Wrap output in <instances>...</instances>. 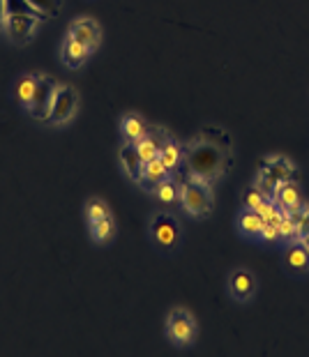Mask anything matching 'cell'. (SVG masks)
<instances>
[{"mask_svg": "<svg viewBox=\"0 0 309 357\" xmlns=\"http://www.w3.org/2000/svg\"><path fill=\"white\" fill-rule=\"evenodd\" d=\"M254 187H259V192L266 196V199H275V192H277V187H280V182L270 176L268 171L259 169V173H256V178H254Z\"/></svg>", "mask_w": 309, "mask_h": 357, "instance_id": "24", "label": "cell"}, {"mask_svg": "<svg viewBox=\"0 0 309 357\" xmlns=\"http://www.w3.org/2000/svg\"><path fill=\"white\" fill-rule=\"evenodd\" d=\"M284 261H286V265H289V270L298 272V275L309 272V249H307L305 242L298 240V242H293V245L286 247Z\"/></svg>", "mask_w": 309, "mask_h": 357, "instance_id": "17", "label": "cell"}, {"mask_svg": "<svg viewBox=\"0 0 309 357\" xmlns=\"http://www.w3.org/2000/svg\"><path fill=\"white\" fill-rule=\"evenodd\" d=\"M171 139L167 129H162V127H148V132L141 136V139L134 141V146H137V153L141 155L143 159V164L150 162V159H155V157H160V150L162 146Z\"/></svg>", "mask_w": 309, "mask_h": 357, "instance_id": "8", "label": "cell"}, {"mask_svg": "<svg viewBox=\"0 0 309 357\" xmlns=\"http://www.w3.org/2000/svg\"><path fill=\"white\" fill-rule=\"evenodd\" d=\"M77 109H79V93L77 90H74L72 86H58L56 97H54V106H51L47 123L54 125V127L67 125L74 116H77Z\"/></svg>", "mask_w": 309, "mask_h": 357, "instance_id": "5", "label": "cell"}, {"mask_svg": "<svg viewBox=\"0 0 309 357\" xmlns=\"http://www.w3.org/2000/svg\"><path fill=\"white\" fill-rule=\"evenodd\" d=\"M37 83H40V74H24V77L17 81V88H14V97H17V102L24 106V109H28V106L33 104Z\"/></svg>", "mask_w": 309, "mask_h": 357, "instance_id": "18", "label": "cell"}, {"mask_svg": "<svg viewBox=\"0 0 309 357\" xmlns=\"http://www.w3.org/2000/svg\"><path fill=\"white\" fill-rule=\"evenodd\" d=\"M5 3V14H28V17H37L40 21L49 19L42 10L30 3V0H3Z\"/></svg>", "mask_w": 309, "mask_h": 357, "instance_id": "23", "label": "cell"}, {"mask_svg": "<svg viewBox=\"0 0 309 357\" xmlns=\"http://www.w3.org/2000/svg\"><path fill=\"white\" fill-rule=\"evenodd\" d=\"M180 203H183L187 215L197 219H208L215 208V196L213 189H210V182L187 173V178L180 185Z\"/></svg>", "mask_w": 309, "mask_h": 357, "instance_id": "2", "label": "cell"}, {"mask_svg": "<svg viewBox=\"0 0 309 357\" xmlns=\"http://www.w3.org/2000/svg\"><path fill=\"white\" fill-rule=\"evenodd\" d=\"M233 164V139L220 127H203L190 143H185V166L190 176L213 185Z\"/></svg>", "mask_w": 309, "mask_h": 357, "instance_id": "1", "label": "cell"}, {"mask_svg": "<svg viewBox=\"0 0 309 357\" xmlns=\"http://www.w3.org/2000/svg\"><path fill=\"white\" fill-rule=\"evenodd\" d=\"M30 3L51 19V17H58L60 14V5H63V0H30Z\"/></svg>", "mask_w": 309, "mask_h": 357, "instance_id": "27", "label": "cell"}, {"mask_svg": "<svg viewBox=\"0 0 309 357\" xmlns=\"http://www.w3.org/2000/svg\"><path fill=\"white\" fill-rule=\"evenodd\" d=\"M67 35H72L74 40L84 44V47L90 53H93L97 47H100V42H102V30H100V26H97L95 19H88V17L74 19L72 26H70V33H67Z\"/></svg>", "mask_w": 309, "mask_h": 357, "instance_id": "9", "label": "cell"}, {"mask_svg": "<svg viewBox=\"0 0 309 357\" xmlns=\"http://www.w3.org/2000/svg\"><path fill=\"white\" fill-rule=\"evenodd\" d=\"M261 201H266V196L259 192V187H247L243 192V208L247 210H256L261 205Z\"/></svg>", "mask_w": 309, "mask_h": 357, "instance_id": "26", "label": "cell"}, {"mask_svg": "<svg viewBox=\"0 0 309 357\" xmlns=\"http://www.w3.org/2000/svg\"><path fill=\"white\" fill-rule=\"evenodd\" d=\"M167 178H171V173L169 169L164 166V162L160 157H155V159H150V162L143 164V173H141V180H139V185L143 192H150L153 194L155 192V187L160 185V182H164Z\"/></svg>", "mask_w": 309, "mask_h": 357, "instance_id": "12", "label": "cell"}, {"mask_svg": "<svg viewBox=\"0 0 309 357\" xmlns=\"http://www.w3.org/2000/svg\"><path fill=\"white\" fill-rule=\"evenodd\" d=\"M263 226H266V219H263L256 210H247L245 208L243 212H240V217H238L240 233H245V235H261Z\"/></svg>", "mask_w": 309, "mask_h": 357, "instance_id": "21", "label": "cell"}, {"mask_svg": "<svg viewBox=\"0 0 309 357\" xmlns=\"http://www.w3.org/2000/svg\"><path fill=\"white\" fill-rule=\"evenodd\" d=\"M229 293H231V298H236L238 302H247L256 293V277L250 270L236 268L229 275Z\"/></svg>", "mask_w": 309, "mask_h": 357, "instance_id": "10", "label": "cell"}, {"mask_svg": "<svg viewBox=\"0 0 309 357\" xmlns=\"http://www.w3.org/2000/svg\"><path fill=\"white\" fill-rule=\"evenodd\" d=\"M261 238L263 240H277V238H280V229H277L275 224H266V226H263V231H261Z\"/></svg>", "mask_w": 309, "mask_h": 357, "instance_id": "29", "label": "cell"}, {"mask_svg": "<svg viewBox=\"0 0 309 357\" xmlns=\"http://www.w3.org/2000/svg\"><path fill=\"white\" fill-rule=\"evenodd\" d=\"M111 212H109V205L100 201V199H90L86 203V217H88V222H97V219H102V217H109Z\"/></svg>", "mask_w": 309, "mask_h": 357, "instance_id": "25", "label": "cell"}, {"mask_svg": "<svg viewBox=\"0 0 309 357\" xmlns=\"http://www.w3.org/2000/svg\"><path fill=\"white\" fill-rule=\"evenodd\" d=\"M88 53L90 51L84 47V44L74 40L72 35H67L63 42V49H60V58H63V63L70 67V70H79V67L86 63Z\"/></svg>", "mask_w": 309, "mask_h": 357, "instance_id": "16", "label": "cell"}, {"mask_svg": "<svg viewBox=\"0 0 309 357\" xmlns=\"http://www.w3.org/2000/svg\"><path fill=\"white\" fill-rule=\"evenodd\" d=\"M160 159L164 162V166L169 169L171 176L176 178L180 169H187V166H185V143H178L171 136V139L164 143L162 150H160Z\"/></svg>", "mask_w": 309, "mask_h": 357, "instance_id": "13", "label": "cell"}, {"mask_svg": "<svg viewBox=\"0 0 309 357\" xmlns=\"http://www.w3.org/2000/svg\"><path fill=\"white\" fill-rule=\"evenodd\" d=\"M37 26H40V19L37 17H28V14H7L3 30H5V35L10 37V42L24 47V44L30 42V37L35 35Z\"/></svg>", "mask_w": 309, "mask_h": 357, "instance_id": "7", "label": "cell"}, {"mask_svg": "<svg viewBox=\"0 0 309 357\" xmlns=\"http://www.w3.org/2000/svg\"><path fill=\"white\" fill-rule=\"evenodd\" d=\"M261 169L268 171L277 182H286V180H298V171L293 166L291 159H286L282 155H275V157H268L261 162Z\"/></svg>", "mask_w": 309, "mask_h": 357, "instance_id": "14", "label": "cell"}, {"mask_svg": "<svg viewBox=\"0 0 309 357\" xmlns=\"http://www.w3.org/2000/svg\"><path fill=\"white\" fill-rule=\"evenodd\" d=\"M150 238L162 252H176L180 245V222L171 212H157L150 219Z\"/></svg>", "mask_w": 309, "mask_h": 357, "instance_id": "3", "label": "cell"}, {"mask_svg": "<svg viewBox=\"0 0 309 357\" xmlns=\"http://www.w3.org/2000/svg\"><path fill=\"white\" fill-rule=\"evenodd\" d=\"M303 242H305V245H307V249H309V235H305V238H303Z\"/></svg>", "mask_w": 309, "mask_h": 357, "instance_id": "31", "label": "cell"}, {"mask_svg": "<svg viewBox=\"0 0 309 357\" xmlns=\"http://www.w3.org/2000/svg\"><path fill=\"white\" fill-rule=\"evenodd\" d=\"M120 166H123V171L127 173V178L139 185L141 173H143V159L137 153V146L130 141H125V146L120 148Z\"/></svg>", "mask_w": 309, "mask_h": 357, "instance_id": "15", "label": "cell"}, {"mask_svg": "<svg viewBox=\"0 0 309 357\" xmlns=\"http://www.w3.org/2000/svg\"><path fill=\"white\" fill-rule=\"evenodd\" d=\"M167 334L176 346H190L197 337V321L187 309H171L167 316Z\"/></svg>", "mask_w": 309, "mask_h": 357, "instance_id": "4", "label": "cell"}, {"mask_svg": "<svg viewBox=\"0 0 309 357\" xmlns=\"http://www.w3.org/2000/svg\"><path fill=\"white\" fill-rule=\"evenodd\" d=\"M120 132H123L125 141L134 143L148 132V125L143 123V118L139 116V113H127V116H123V123H120Z\"/></svg>", "mask_w": 309, "mask_h": 357, "instance_id": "19", "label": "cell"}, {"mask_svg": "<svg viewBox=\"0 0 309 357\" xmlns=\"http://www.w3.org/2000/svg\"><path fill=\"white\" fill-rule=\"evenodd\" d=\"M305 235H309V208L300 210V219H298V240H303Z\"/></svg>", "mask_w": 309, "mask_h": 357, "instance_id": "28", "label": "cell"}, {"mask_svg": "<svg viewBox=\"0 0 309 357\" xmlns=\"http://www.w3.org/2000/svg\"><path fill=\"white\" fill-rule=\"evenodd\" d=\"M58 86H60V83H56L51 77H44V74H40V83H37L33 104L28 106V113L35 120H40V123H47V120H49V113H51V106H54V97H56Z\"/></svg>", "mask_w": 309, "mask_h": 357, "instance_id": "6", "label": "cell"}, {"mask_svg": "<svg viewBox=\"0 0 309 357\" xmlns=\"http://www.w3.org/2000/svg\"><path fill=\"white\" fill-rule=\"evenodd\" d=\"M273 201L280 205L284 212H298V210H303V196H300L298 180L280 182V187H277Z\"/></svg>", "mask_w": 309, "mask_h": 357, "instance_id": "11", "label": "cell"}, {"mask_svg": "<svg viewBox=\"0 0 309 357\" xmlns=\"http://www.w3.org/2000/svg\"><path fill=\"white\" fill-rule=\"evenodd\" d=\"M113 233H116V224H113L111 215L97 219V222H90V235H93V240L100 242V245L109 242L113 238Z\"/></svg>", "mask_w": 309, "mask_h": 357, "instance_id": "22", "label": "cell"}, {"mask_svg": "<svg viewBox=\"0 0 309 357\" xmlns=\"http://www.w3.org/2000/svg\"><path fill=\"white\" fill-rule=\"evenodd\" d=\"M5 17H7V14H5V3H3V0H0V30H3Z\"/></svg>", "mask_w": 309, "mask_h": 357, "instance_id": "30", "label": "cell"}, {"mask_svg": "<svg viewBox=\"0 0 309 357\" xmlns=\"http://www.w3.org/2000/svg\"><path fill=\"white\" fill-rule=\"evenodd\" d=\"M153 194L157 196V201L162 205H178L180 203V182L176 178H167L155 187Z\"/></svg>", "mask_w": 309, "mask_h": 357, "instance_id": "20", "label": "cell"}]
</instances>
